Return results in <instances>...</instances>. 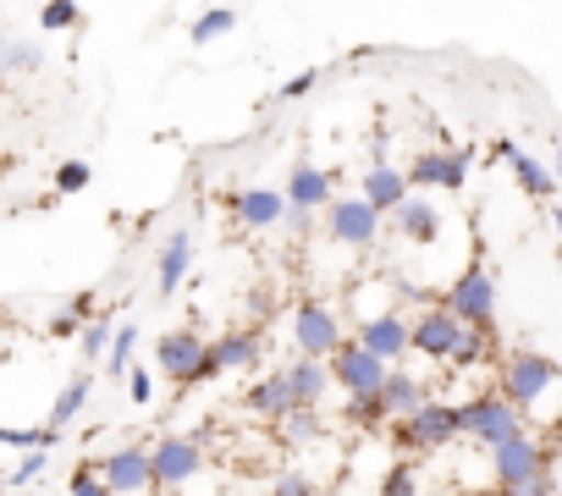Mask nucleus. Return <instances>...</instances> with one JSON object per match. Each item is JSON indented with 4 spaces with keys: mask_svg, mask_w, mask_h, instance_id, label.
Segmentation results:
<instances>
[{
    "mask_svg": "<svg viewBox=\"0 0 562 496\" xmlns=\"http://www.w3.org/2000/svg\"><path fill=\"white\" fill-rule=\"evenodd\" d=\"M40 45L34 40H12V34H0V72H40Z\"/></svg>",
    "mask_w": 562,
    "mask_h": 496,
    "instance_id": "30",
    "label": "nucleus"
},
{
    "mask_svg": "<svg viewBox=\"0 0 562 496\" xmlns=\"http://www.w3.org/2000/svg\"><path fill=\"white\" fill-rule=\"evenodd\" d=\"M392 441H397V458H425V452H441V447L463 441L458 403L430 397L419 414H408V419H397V425H392Z\"/></svg>",
    "mask_w": 562,
    "mask_h": 496,
    "instance_id": "3",
    "label": "nucleus"
},
{
    "mask_svg": "<svg viewBox=\"0 0 562 496\" xmlns=\"http://www.w3.org/2000/svg\"><path fill=\"white\" fill-rule=\"evenodd\" d=\"M315 89H321V72L310 67V72H293L288 83H281V89H276V100H304V94H315Z\"/></svg>",
    "mask_w": 562,
    "mask_h": 496,
    "instance_id": "40",
    "label": "nucleus"
},
{
    "mask_svg": "<svg viewBox=\"0 0 562 496\" xmlns=\"http://www.w3.org/2000/svg\"><path fill=\"white\" fill-rule=\"evenodd\" d=\"M546 469H551V452H546V441H540L535 430H518L513 441L491 447L496 491H518V485H529V480H535V474H546Z\"/></svg>",
    "mask_w": 562,
    "mask_h": 496,
    "instance_id": "9",
    "label": "nucleus"
},
{
    "mask_svg": "<svg viewBox=\"0 0 562 496\" xmlns=\"http://www.w3.org/2000/svg\"><path fill=\"white\" fill-rule=\"evenodd\" d=\"M155 370H160V381H171L177 392H193V386L215 381L210 337H204V331H193V326H171V331L155 342Z\"/></svg>",
    "mask_w": 562,
    "mask_h": 496,
    "instance_id": "1",
    "label": "nucleus"
},
{
    "mask_svg": "<svg viewBox=\"0 0 562 496\" xmlns=\"http://www.w3.org/2000/svg\"><path fill=\"white\" fill-rule=\"evenodd\" d=\"M502 496H557V474L546 469V474H535L529 485H518V491H502Z\"/></svg>",
    "mask_w": 562,
    "mask_h": 496,
    "instance_id": "43",
    "label": "nucleus"
},
{
    "mask_svg": "<svg viewBox=\"0 0 562 496\" xmlns=\"http://www.w3.org/2000/svg\"><path fill=\"white\" fill-rule=\"evenodd\" d=\"M111 331H116V320H111V315H94V320L78 331L83 364H105V353H111Z\"/></svg>",
    "mask_w": 562,
    "mask_h": 496,
    "instance_id": "31",
    "label": "nucleus"
},
{
    "mask_svg": "<svg viewBox=\"0 0 562 496\" xmlns=\"http://www.w3.org/2000/svg\"><path fill=\"white\" fill-rule=\"evenodd\" d=\"M381 403H386V414H392V425H397V419H408V414H419V408L430 403V381L397 364V370L386 375V386H381Z\"/></svg>",
    "mask_w": 562,
    "mask_h": 496,
    "instance_id": "24",
    "label": "nucleus"
},
{
    "mask_svg": "<svg viewBox=\"0 0 562 496\" xmlns=\"http://www.w3.org/2000/svg\"><path fill=\"white\" fill-rule=\"evenodd\" d=\"M78 23H83L78 0H45V7H40V29H45V34H72Z\"/></svg>",
    "mask_w": 562,
    "mask_h": 496,
    "instance_id": "36",
    "label": "nucleus"
},
{
    "mask_svg": "<svg viewBox=\"0 0 562 496\" xmlns=\"http://www.w3.org/2000/svg\"><path fill=\"white\" fill-rule=\"evenodd\" d=\"M408 193H414V188H408V177H403V166H392L386 155H375V160L364 166V182H359V199H364V204H370V210H375L381 221H386V215H392V210H397V204H403Z\"/></svg>",
    "mask_w": 562,
    "mask_h": 496,
    "instance_id": "17",
    "label": "nucleus"
},
{
    "mask_svg": "<svg viewBox=\"0 0 562 496\" xmlns=\"http://www.w3.org/2000/svg\"><path fill=\"white\" fill-rule=\"evenodd\" d=\"M281 436H288V447H315L321 441V408H293L281 419Z\"/></svg>",
    "mask_w": 562,
    "mask_h": 496,
    "instance_id": "35",
    "label": "nucleus"
},
{
    "mask_svg": "<svg viewBox=\"0 0 562 496\" xmlns=\"http://www.w3.org/2000/svg\"><path fill=\"white\" fill-rule=\"evenodd\" d=\"M127 392H133V408H149V397H155V375H149L144 364H133V370H127Z\"/></svg>",
    "mask_w": 562,
    "mask_h": 496,
    "instance_id": "41",
    "label": "nucleus"
},
{
    "mask_svg": "<svg viewBox=\"0 0 562 496\" xmlns=\"http://www.w3.org/2000/svg\"><path fill=\"white\" fill-rule=\"evenodd\" d=\"M281 375H288V392H293V403L299 408H321L337 386H331V370H326V359H293L288 370H281Z\"/></svg>",
    "mask_w": 562,
    "mask_h": 496,
    "instance_id": "22",
    "label": "nucleus"
},
{
    "mask_svg": "<svg viewBox=\"0 0 562 496\" xmlns=\"http://www.w3.org/2000/svg\"><path fill=\"white\" fill-rule=\"evenodd\" d=\"M458 337H463V326H458V315H447L441 304H425L419 320H408V353H419V359H430V364H447L452 348H458Z\"/></svg>",
    "mask_w": 562,
    "mask_h": 496,
    "instance_id": "12",
    "label": "nucleus"
},
{
    "mask_svg": "<svg viewBox=\"0 0 562 496\" xmlns=\"http://www.w3.org/2000/svg\"><path fill=\"white\" fill-rule=\"evenodd\" d=\"M342 425L359 436H375V430H392V414H386L381 392H364V397H342Z\"/></svg>",
    "mask_w": 562,
    "mask_h": 496,
    "instance_id": "27",
    "label": "nucleus"
},
{
    "mask_svg": "<svg viewBox=\"0 0 562 496\" xmlns=\"http://www.w3.org/2000/svg\"><path fill=\"white\" fill-rule=\"evenodd\" d=\"M386 221H392V232H397L403 243H414V248L441 243V204H436V199H425V193H408Z\"/></svg>",
    "mask_w": 562,
    "mask_h": 496,
    "instance_id": "18",
    "label": "nucleus"
},
{
    "mask_svg": "<svg viewBox=\"0 0 562 496\" xmlns=\"http://www.w3.org/2000/svg\"><path fill=\"white\" fill-rule=\"evenodd\" d=\"M353 337H359V348H370V353H375V359H386L392 370L408 359V320H403L397 309L364 315V320L353 326Z\"/></svg>",
    "mask_w": 562,
    "mask_h": 496,
    "instance_id": "15",
    "label": "nucleus"
},
{
    "mask_svg": "<svg viewBox=\"0 0 562 496\" xmlns=\"http://www.w3.org/2000/svg\"><path fill=\"white\" fill-rule=\"evenodd\" d=\"M326 232H331V243H342V248H375V237H381V215L359 199V193H348V199H331L326 210Z\"/></svg>",
    "mask_w": 562,
    "mask_h": 496,
    "instance_id": "11",
    "label": "nucleus"
},
{
    "mask_svg": "<svg viewBox=\"0 0 562 496\" xmlns=\"http://www.w3.org/2000/svg\"><path fill=\"white\" fill-rule=\"evenodd\" d=\"M342 342H348V331H342V315L331 309V298L304 293V298L293 304V348H299L304 359H331Z\"/></svg>",
    "mask_w": 562,
    "mask_h": 496,
    "instance_id": "5",
    "label": "nucleus"
},
{
    "mask_svg": "<svg viewBox=\"0 0 562 496\" xmlns=\"http://www.w3.org/2000/svg\"><path fill=\"white\" fill-rule=\"evenodd\" d=\"M243 408H248L254 419H270V425H281V419H288L299 403H293V392H288V375H281V370H270L265 381H254V386L243 392Z\"/></svg>",
    "mask_w": 562,
    "mask_h": 496,
    "instance_id": "23",
    "label": "nucleus"
},
{
    "mask_svg": "<svg viewBox=\"0 0 562 496\" xmlns=\"http://www.w3.org/2000/svg\"><path fill=\"white\" fill-rule=\"evenodd\" d=\"M551 177H557V188H562V149L551 155Z\"/></svg>",
    "mask_w": 562,
    "mask_h": 496,
    "instance_id": "46",
    "label": "nucleus"
},
{
    "mask_svg": "<svg viewBox=\"0 0 562 496\" xmlns=\"http://www.w3.org/2000/svg\"><path fill=\"white\" fill-rule=\"evenodd\" d=\"M491 155L513 171V182L529 193V199H557V177H551V160H540V155H529L524 144H513V138H496L491 144Z\"/></svg>",
    "mask_w": 562,
    "mask_h": 496,
    "instance_id": "14",
    "label": "nucleus"
},
{
    "mask_svg": "<svg viewBox=\"0 0 562 496\" xmlns=\"http://www.w3.org/2000/svg\"><path fill=\"white\" fill-rule=\"evenodd\" d=\"M458 425H463V441H474V447H502V441H513L518 430H529L524 425V414L496 392V386H485V392H474L469 403H458Z\"/></svg>",
    "mask_w": 562,
    "mask_h": 496,
    "instance_id": "4",
    "label": "nucleus"
},
{
    "mask_svg": "<svg viewBox=\"0 0 562 496\" xmlns=\"http://www.w3.org/2000/svg\"><path fill=\"white\" fill-rule=\"evenodd\" d=\"M204 436L210 430H188V436H160L149 447L155 491H182L188 480H199V469H204Z\"/></svg>",
    "mask_w": 562,
    "mask_h": 496,
    "instance_id": "8",
    "label": "nucleus"
},
{
    "mask_svg": "<svg viewBox=\"0 0 562 496\" xmlns=\"http://www.w3.org/2000/svg\"><path fill=\"white\" fill-rule=\"evenodd\" d=\"M326 370H331V386H337L342 397L381 392V386H386V375H392V364H386V359H375L370 348H359V337H348V342L326 359Z\"/></svg>",
    "mask_w": 562,
    "mask_h": 496,
    "instance_id": "10",
    "label": "nucleus"
},
{
    "mask_svg": "<svg viewBox=\"0 0 562 496\" xmlns=\"http://www.w3.org/2000/svg\"><path fill=\"white\" fill-rule=\"evenodd\" d=\"M485 359H496V326H463L447 370H480Z\"/></svg>",
    "mask_w": 562,
    "mask_h": 496,
    "instance_id": "26",
    "label": "nucleus"
},
{
    "mask_svg": "<svg viewBox=\"0 0 562 496\" xmlns=\"http://www.w3.org/2000/svg\"><path fill=\"white\" fill-rule=\"evenodd\" d=\"M270 496H321V485H315L304 469H281V474L270 480Z\"/></svg>",
    "mask_w": 562,
    "mask_h": 496,
    "instance_id": "38",
    "label": "nucleus"
},
{
    "mask_svg": "<svg viewBox=\"0 0 562 496\" xmlns=\"http://www.w3.org/2000/svg\"><path fill=\"white\" fill-rule=\"evenodd\" d=\"M557 381H562V364H557L551 353H535V348H513V353L496 364V392H502L518 414H529Z\"/></svg>",
    "mask_w": 562,
    "mask_h": 496,
    "instance_id": "2",
    "label": "nucleus"
},
{
    "mask_svg": "<svg viewBox=\"0 0 562 496\" xmlns=\"http://www.w3.org/2000/svg\"><path fill=\"white\" fill-rule=\"evenodd\" d=\"M89 182H94V166H89V160H56V171H50L56 199H72V193H83Z\"/></svg>",
    "mask_w": 562,
    "mask_h": 496,
    "instance_id": "34",
    "label": "nucleus"
},
{
    "mask_svg": "<svg viewBox=\"0 0 562 496\" xmlns=\"http://www.w3.org/2000/svg\"><path fill=\"white\" fill-rule=\"evenodd\" d=\"M226 210H232V221L243 232H270V226L288 221V199H281L276 188H237L226 199Z\"/></svg>",
    "mask_w": 562,
    "mask_h": 496,
    "instance_id": "19",
    "label": "nucleus"
},
{
    "mask_svg": "<svg viewBox=\"0 0 562 496\" xmlns=\"http://www.w3.org/2000/svg\"><path fill=\"white\" fill-rule=\"evenodd\" d=\"M259 353H265V331H259V326H237V331L210 337V364H215V375H221V370H254Z\"/></svg>",
    "mask_w": 562,
    "mask_h": 496,
    "instance_id": "21",
    "label": "nucleus"
},
{
    "mask_svg": "<svg viewBox=\"0 0 562 496\" xmlns=\"http://www.w3.org/2000/svg\"><path fill=\"white\" fill-rule=\"evenodd\" d=\"M281 226H288V232H299V237H304V232L315 226V215H310V210H288V221H281Z\"/></svg>",
    "mask_w": 562,
    "mask_h": 496,
    "instance_id": "44",
    "label": "nucleus"
},
{
    "mask_svg": "<svg viewBox=\"0 0 562 496\" xmlns=\"http://www.w3.org/2000/svg\"><path fill=\"white\" fill-rule=\"evenodd\" d=\"M381 496H419V458H392L381 474Z\"/></svg>",
    "mask_w": 562,
    "mask_h": 496,
    "instance_id": "33",
    "label": "nucleus"
},
{
    "mask_svg": "<svg viewBox=\"0 0 562 496\" xmlns=\"http://www.w3.org/2000/svg\"><path fill=\"white\" fill-rule=\"evenodd\" d=\"M61 315H72L78 326H89V320L100 315V304H94V293H72V298L61 304Z\"/></svg>",
    "mask_w": 562,
    "mask_h": 496,
    "instance_id": "42",
    "label": "nucleus"
},
{
    "mask_svg": "<svg viewBox=\"0 0 562 496\" xmlns=\"http://www.w3.org/2000/svg\"><path fill=\"white\" fill-rule=\"evenodd\" d=\"M469 496H502V491H496V485H485V491H469Z\"/></svg>",
    "mask_w": 562,
    "mask_h": 496,
    "instance_id": "48",
    "label": "nucleus"
},
{
    "mask_svg": "<svg viewBox=\"0 0 562 496\" xmlns=\"http://www.w3.org/2000/svg\"><path fill=\"white\" fill-rule=\"evenodd\" d=\"M83 326L72 320V315H50V337H78Z\"/></svg>",
    "mask_w": 562,
    "mask_h": 496,
    "instance_id": "45",
    "label": "nucleus"
},
{
    "mask_svg": "<svg viewBox=\"0 0 562 496\" xmlns=\"http://www.w3.org/2000/svg\"><path fill=\"white\" fill-rule=\"evenodd\" d=\"M441 309L458 315V326H496V277L485 271V260H469L452 288L441 293Z\"/></svg>",
    "mask_w": 562,
    "mask_h": 496,
    "instance_id": "6",
    "label": "nucleus"
},
{
    "mask_svg": "<svg viewBox=\"0 0 562 496\" xmlns=\"http://www.w3.org/2000/svg\"><path fill=\"white\" fill-rule=\"evenodd\" d=\"M67 496H111V491H105V480H100L94 463H78L72 480H67Z\"/></svg>",
    "mask_w": 562,
    "mask_h": 496,
    "instance_id": "39",
    "label": "nucleus"
},
{
    "mask_svg": "<svg viewBox=\"0 0 562 496\" xmlns=\"http://www.w3.org/2000/svg\"><path fill=\"white\" fill-rule=\"evenodd\" d=\"M193 277V232L177 226L160 243V260H155V298H177V288Z\"/></svg>",
    "mask_w": 562,
    "mask_h": 496,
    "instance_id": "20",
    "label": "nucleus"
},
{
    "mask_svg": "<svg viewBox=\"0 0 562 496\" xmlns=\"http://www.w3.org/2000/svg\"><path fill=\"white\" fill-rule=\"evenodd\" d=\"M61 436H67V430H56V425H29V430H0V447H18V452H56Z\"/></svg>",
    "mask_w": 562,
    "mask_h": 496,
    "instance_id": "29",
    "label": "nucleus"
},
{
    "mask_svg": "<svg viewBox=\"0 0 562 496\" xmlns=\"http://www.w3.org/2000/svg\"><path fill=\"white\" fill-rule=\"evenodd\" d=\"M403 177H408L414 193H430V188H441V193H463L469 177H474V149H452V144H441V149H419V155L403 166Z\"/></svg>",
    "mask_w": 562,
    "mask_h": 496,
    "instance_id": "7",
    "label": "nucleus"
},
{
    "mask_svg": "<svg viewBox=\"0 0 562 496\" xmlns=\"http://www.w3.org/2000/svg\"><path fill=\"white\" fill-rule=\"evenodd\" d=\"M281 199H288V210H326L331 199H337V171H326V166H315V160H299L293 171H288V188H281Z\"/></svg>",
    "mask_w": 562,
    "mask_h": 496,
    "instance_id": "16",
    "label": "nucleus"
},
{
    "mask_svg": "<svg viewBox=\"0 0 562 496\" xmlns=\"http://www.w3.org/2000/svg\"><path fill=\"white\" fill-rule=\"evenodd\" d=\"M232 29H237V12H232V7H210V12H199V18L188 23V45H193V50H204V45L226 40Z\"/></svg>",
    "mask_w": 562,
    "mask_h": 496,
    "instance_id": "28",
    "label": "nucleus"
},
{
    "mask_svg": "<svg viewBox=\"0 0 562 496\" xmlns=\"http://www.w3.org/2000/svg\"><path fill=\"white\" fill-rule=\"evenodd\" d=\"M89 397H94V375H89V370H78V375L56 392V403H50V419H45V425H56V430L78 425V419H83V408H89Z\"/></svg>",
    "mask_w": 562,
    "mask_h": 496,
    "instance_id": "25",
    "label": "nucleus"
},
{
    "mask_svg": "<svg viewBox=\"0 0 562 496\" xmlns=\"http://www.w3.org/2000/svg\"><path fill=\"white\" fill-rule=\"evenodd\" d=\"M551 226H557V237H562V204H551Z\"/></svg>",
    "mask_w": 562,
    "mask_h": 496,
    "instance_id": "47",
    "label": "nucleus"
},
{
    "mask_svg": "<svg viewBox=\"0 0 562 496\" xmlns=\"http://www.w3.org/2000/svg\"><path fill=\"white\" fill-rule=\"evenodd\" d=\"M133 353H138V326H133V320H116V331H111V353H105V370H111V375H127V370H133Z\"/></svg>",
    "mask_w": 562,
    "mask_h": 496,
    "instance_id": "32",
    "label": "nucleus"
},
{
    "mask_svg": "<svg viewBox=\"0 0 562 496\" xmlns=\"http://www.w3.org/2000/svg\"><path fill=\"white\" fill-rule=\"evenodd\" d=\"M94 469H100V480H105L111 496H144V491H155L149 447H116V452H105Z\"/></svg>",
    "mask_w": 562,
    "mask_h": 496,
    "instance_id": "13",
    "label": "nucleus"
},
{
    "mask_svg": "<svg viewBox=\"0 0 562 496\" xmlns=\"http://www.w3.org/2000/svg\"><path fill=\"white\" fill-rule=\"evenodd\" d=\"M45 469H50V452H23V463L7 474V491H29V485H40Z\"/></svg>",
    "mask_w": 562,
    "mask_h": 496,
    "instance_id": "37",
    "label": "nucleus"
}]
</instances>
